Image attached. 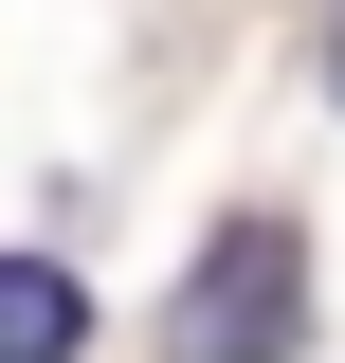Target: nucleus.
<instances>
[{
	"mask_svg": "<svg viewBox=\"0 0 345 363\" xmlns=\"http://www.w3.org/2000/svg\"><path fill=\"white\" fill-rule=\"evenodd\" d=\"M291 345H309V236L291 218H218L200 272H182L164 363H291Z\"/></svg>",
	"mask_w": 345,
	"mask_h": 363,
	"instance_id": "1",
	"label": "nucleus"
},
{
	"mask_svg": "<svg viewBox=\"0 0 345 363\" xmlns=\"http://www.w3.org/2000/svg\"><path fill=\"white\" fill-rule=\"evenodd\" d=\"M73 345H91V291L55 255H0V363H73Z\"/></svg>",
	"mask_w": 345,
	"mask_h": 363,
	"instance_id": "2",
	"label": "nucleus"
},
{
	"mask_svg": "<svg viewBox=\"0 0 345 363\" xmlns=\"http://www.w3.org/2000/svg\"><path fill=\"white\" fill-rule=\"evenodd\" d=\"M327 91H345V18H327Z\"/></svg>",
	"mask_w": 345,
	"mask_h": 363,
	"instance_id": "3",
	"label": "nucleus"
}]
</instances>
